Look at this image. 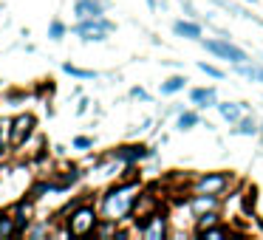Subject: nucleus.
<instances>
[{"label": "nucleus", "instance_id": "1", "mask_svg": "<svg viewBox=\"0 0 263 240\" xmlns=\"http://www.w3.org/2000/svg\"><path fill=\"white\" fill-rule=\"evenodd\" d=\"M142 178L139 175H130V178H122L119 184L102 189L97 195V209H99V217L108 223H116V226H125L127 221H133V212H136V204H139V195H142Z\"/></svg>", "mask_w": 263, "mask_h": 240}, {"label": "nucleus", "instance_id": "2", "mask_svg": "<svg viewBox=\"0 0 263 240\" xmlns=\"http://www.w3.org/2000/svg\"><path fill=\"white\" fill-rule=\"evenodd\" d=\"M63 223H65L63 226L65 237H93L102 217H99V209L93 201H80L63 215Z\"/></svg>", "mask_w": 263, "mask_h": 240}, {"label": "nucleus", "instance_id": "3", "mask_svg": "<svg viewBox=\"0 0 263 240\" xmlns=\"http://www.w3.org/2000/svg\"><path fill=\"white\" fill-rule=\"evenodd\" d=\"M232 184H235V175L229 170H212V172H201L198 178H193V181H190V192L193 195H215V198H223Z\"/></svg>", "mask_w": 263, "mask_h": 240}, {"label": "nucleus", "instance_id": "4", "mask_svg": "<svg viewBox=\"0 0 263 240\" xmlns=\"http://www.w3.org/2000/svg\"><path fill=\"white\" fill-rule=\"evenodd\" d=\"M133 223H136V232L142 240H164L167 234H170V217H167L164 206L153 209L150 215L136 217Z\"/></svg>", "mask_w": 263, "mask_h": 240}, {"label": "nucleus", "instance_id": "5", "mask_svg": "<svg viewBox=\"0 0 263 240\" xmlns=\"http://www.w3.org/2000/svg\"><path fill=\"white\" fill-rule=\"evenodd\" d=\"M116 31V26L110 23L108 17H91V20H77V26H74V34L80 37L82 43H102L108 34H114Z\"/></svg>", "mask_w": 263, "mask_h": 240}, {"label": "nucleus", "instance_id": "6", "mask_svg": "<svg viewBox=\"0 0 263 240\" xmlns=\"http://www.w3.org/2000/svg\"><path fill=\"white\" fill-rule=\"evenodd\" d=\"M6 127H9V144H12V150H20L31 136H34L37 116L34 113H17L14 119L6 122Z\"/></svg>", "mask_w": 263, "mask_h": 240}, {"label": "nucleus", "instance_id": "7", "mask_svg": "<svg viewBox=\"0 0 263 240\" xmlns=\"http://www.w3.org/2000/svg\"><path fill=\"white\" fill-rule=\"evenodd\" d=\"M150 155H153V150L147 144H119V147H114L108 153V158L122 167H130V164H139V161L150 158Z\"/></svg>", "mask_w": 263, "mask_h": 240}, {"label": "nucleus", "instance_id": "8", "mask_svg": "<svg viewBox=\"0 0 263 240\" xmlns=\"http://www.w3.org/2000/svg\"><path fill=\"white\" fill-rule=\"evenodd\" d=\"M201 46H204V51H210L212 57H218V59H227V63H246V51L243 48H238L235 43H229V40H201Z\"/></svg>", "mask_w": 263, "mask_h": 240}, {"label": "nucleus", "instance_id": "9", "mask_svg": "<svg viewBox=\"0 0 263 240\" xmlns=\"http://www.w3.org/2000/svg\"><path fill=\"white\" fill-rule=\"evenodd\" d=\"M187 209H190V215H193V221L198 215H204V212H212V209H221V198H215V195H193V192H187Z\"/></svg>", "mask_w": 263, "mask_h": 240}, {"label": "nucleus", "instance_id": "10", "mask_svg": "<svg viewBox=\"0 0 263 240\" xmlns=\"http://www.w3.org/2000/svg\"><path fill=\"white\" fill-rule=\"evenodd\" d=\"M108 0H74V14L77 20H91V17H102Z\"/></svg>", "mask_w": 263, "mask_h": 240}, {"label": "nucleus", "instance_id": "11", "mask_svg": "<svg viewBox=\"0 0 263 240\" xmlns=\"http://www.w3.org/2000/svg\"><path fill=\"white\" fill-rule=\"evenodd\" d=\"M190 102L195 105V108H215L218 105V91L215 88H193L190 91Z\"/></svg>", "mask_w": 263, "mask_h": 240}, {"label": "nucleus", "instance_id": "12", "mask_svg": "<svg viewBox=\"0 0 263 240\" xmlns=\"http://www.w3.org/2000/svg\"><path fill=\"white\" fill-rule=\"evenodd\" d=\"M195 234H201V237H206V240H227L235 234V229L229 226V223H223V217H221L218 223H212V226H206V229H198Z\"/></svg>", "mask_w": 263, "mask_h": 240}, {"label": "nucleus", "instance_id": "13", "mask_svg": "<svg viewBox=\"0 0 263 240\" xmlns=\"http://www.w3.org/2000/svg\"><path fill=\"white\" fill-rule=\"evenodd\" d=\"M235 74L249 82H263V63H235Z\"/></svg>", "mask_w": 263, "mask_h": 240}, {"label": "nucleus", "instance_id": "14", "mask_svg": "<svg viewBox=\"0 0 263 240\" xmlns=\"http://www.w3.org/2000/svg\"><path fill=\"white\" fill-rule=\"evenodd\" d=\"M215 108H218V113H221L227 122H232V125L240 119V116H246V105L243 102H218Z\"/></svg>", "mask_w": 263, "mask_h": 240}, {"label": "nucleus", "instance_id": "15", "mask_svg": "<svg viewBox=\"0 0 263 240\" xmlns=\"http://www.w3.org/2000/svg\"><path fill=\"white\" fill-rule=\"evenodd\" d=\"M173 31L184 40H201V26L195 20H176L173 23Z\"/></svg>", "mask_w": 263, "mask_h": 240}, {"label": "nucleus", "instance_id": "16", "mask_svg": "<svg viewBox=\"0 0 263 240\" xmlns=\"http://www.w3.org/2000/svg\"><path fill=\"white\" fill-rule=\"evenodd\" d=\"M17 234L20 229H17V221H14V212H0V240H12Z\"/></svg>", "mask_w": 263, "mask_h": 240}, {"label": "nucleus", "instance_id": "17", "mask_svg": "<svg viewBox=\"0 0 263 240\" xmlns=\"http://www.w3.org/2000/svg\"><path fill=\"white\" fill-rule=\"evenodd\" d=\"M201 125V116L198 110H184V113H178L176 119V130H193V127Z\"/></svg>", "mask_w": 263, "mask_h": 240}, {"label": "nucleus", "instance_id": "18", "mask_svg": "<svg viewBox=\"0 0 263 240\" xmlns=\"http://www.w3.org/2000/svg\"><path fill=\"white\" fill-rule=\"evenodd\" d=\"M257 130H260V125L255 119H249V116H240L232 127V133H238V136H257Z\"/></svg>", "mask_w": 263, "mask_h": 240}, {"label": "nucleus", "instance_id": "19", "mask_svg": "<svg viewBox=\"0 0 263 240\" xmlns=\"http://www.w3.org/2000/svg\"><path fill=\"white\" fill-rule=\"evenodd\" d=\"M255 201H257V189L249 187V192L240 198V212H243L246 217H255Z\"/></svg>", "mask_w": 263, "mask_h": 240}, {"label": "nucleus", "instance_id": "20", "mask_svg": "<svg viewBox=\"0 0 263 240\" xmlns=\"http://www.w3.org/2000/svg\"><path fill=\"white\" fill-rule=\"evenodd\" d=\"M184 88H187V79H184V76H170V79L167 82H161V93H167V96H170V93H178V91H184Z\"/></svg>", "mask_w": 263, "mask_h": 240}, {"label": "nucleus", "instance_id": "21", "mask_svg": "<svg viewBox=\"0 0 263 240\" xmlns=\"http://www.w3.org/2000/svg\"><path fill=\"white\" fill-rule=\"evenodd\" d=\"M63 71H65L68 76H74V79H93V76H97V71L77 68V65H71V63H65V65H63Z\"/></svg>", "mask_w": 263, "mask_h": 240}, {"label": "nucleus", "instance_id": "22", "mask_svg": "<svg viewBox=\"0 0 263 240\" xmlns=\"http://www.w3.org/2000/svg\"><path fill=\"white\" fill-rule=\"evenodd\" d=\"M65 34H68L65 23H60V20H51V23H48V37H51V40H63Z\"/></svg>", "mask_w": 263, "mask_h": 240}, {"label": "nucleus", "instance_id": "23", "mask_svg": "<svg viewBox=\"0 0 263 240\" xmlns=\"http://www.w3.org/2000/svg\"><path fill=\"white\" fill-rule=\"evenodd\" d=\"M9 150H12V144H9V127L0 125V155H6Z\"/></svg>", "mask_w": 263, "mask_h": 240}, {"label": "nucleus", "instance_id": "24", "mask_svg": "<svg viewBox=\"0 0 263 240\" xmlns=\"http://www.w3.org/2000/svg\"><path fill=\"white\" fill-rule=\"evenodd\" d=\"M198 68H201V71H204V74H206V76H210V79H223V71H218V68H215V65H210V63H201V65H198Z\"/></svg>", "mask_w": 263, "mask_h": 240}, {"label": "nucleus", "instance_id": "25", "mask_svg": "<svg viewBox=\"0 0 263 240\" xmlns=\"http://www.w3.org/2000/svg\"><path fill=\"white\" fill-rule=\"evenodd\" d=\"M93 147V138L91 136H77L74 138V150H82V153H85V150H91Z\"/></svg>", "mask_w": 263, "mask_h": 240}, {"label": "nucleus", "instance_id": "26", "mask_svg": "<svg viewBox=\"0 0 263 240\" xmlns=\"http://www.w3.org/2000/svg\"><path fill=\"white\" fill-rule=\"evenodd\" d=\"M130 96H133V99H150L147 93L142 91V88H133V91H130Z\"/></svg>", "mask_w": 263, "mask_h": 240}, {"label": "nucleus", "instance_id": "27", "mask_svg": "<svg viewBox=\"0 0 263 240\" xmlns=\"http://www.w3.org/2000/svg\"><path fill=\"white\" fill-rule=\"evenodd\" d=\"M257 136H260V138H263V122H260V130H257Z\"/></svg>", "mask_w": 263, "mask_h": 240}, {"label": "nucleus", "instance_id": "28", "mask_svg": "<svg viewBox=\"0 0 263 240\" xmlns=\"http://www.w3.org/2000/svg\"><path fill=\"white\" fill-rule=\"evenodd\" d=\"M246 3H257V0H246Z\"/></svg>", "mask_w": 263, "mask_h": 240}]
</instances>
